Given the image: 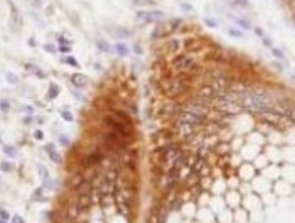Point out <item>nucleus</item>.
Segmentation results:
<instances>
[{
  "label": "nucleus",
  "mask_w": 295,
  "mask_h": 223,
  "mask_svg": "<svg viewBox=\"0 0 295 223\" xmlns=\"http://www.w3.org/2000/svg\"><path fill=\"white\" fill-rule=\"evenodd\" d=\"M161 86H163V92H164L168 97H171V99L183 94L187 90V88H189L186 81L182 79V78H178V77L166 79Z\"/></svg>",
  "instance_id": "f257e3e1"
},
{
  "label": "nucleus",
  "mask_w": 295,
  "mask_h": 223,
  "mask_svg": "<svg viewBox=\"0 0 295 223\" xmlns=\"http://www.w3.org/2000/svg\"><path fill=\"white\" fill-rule=\"evenodd\" d=\"M103 122L107 124V126H108L112 131H115V133L123 135V137H126V138L130 135V129H131V127H130V126H127L126 123H123L120 119H118L114 114L104 115Z\"/></svg>",
  "instance_id": "f03ea898"
},
{
  "label": "nucleus",
  "mask_w": 295,
  "mask_h": 223,
  "mask_svg": "<svg viewBox=\"0 0 295 223\" xmlns=\"http://www.w3.org/2000/svg\"><path fill=\"white\" fill-rule=\"evenodd\" d=\"M196 66V60L194 57L187 56V55H179L172 60V67L174 70L179 71V73H185V71H190L193 67Z\"/></svg>",
  "instance_id": "7ed1b4c3"
},
{
  "label": "nucleus",
  "mask_w": 295,
  "mask_h": 223,
  "mask_svg": "<svg viewBox=\"0 0 295 223\" xmlns=\"http://www.w3.org/2000/svg\"><path fill=\"white\" fill-rule=\"evenodd\" d=\"M164 18V12L160 10L155 11H138L137 19L142 23H150V22H159Z\"/></svg>",
  "instance_id": "20e7f679"
},
{
  "label": "nucleus",
  "mask_w": 295,
  "mask_h": 223,
  "mask_svg": "<svg viewBox=\"0 0 295 223\" xmlns=\"http://www.w3.org/2000/svg\"><path fill=\"white\" fill-rule=\"evenodd\" d=\"M181 109H182L181 104L175 103V101H170V103H166L161 107L160 112L163 115H167V116H176V115L181 112Z\"/></svg>",
  "instance_id": "39448f33"
},
{
  "label": "nucleus",
  "mask_w": 295,
  "mask_h": 223,
  "mask_svg": "<svg viewBox=\"0 0 295 223\" xmlns=\"http://www.w3.org/2000/svg\"><path fill=\"white\" fill-rule=\"evenodd\" d=\"M197 96L201 97V99L208 100V101H212L213 99H216L219 96V92L213 88L212 85H206V86H202V88L198 90V94H197Z\"/></svg>",
  "instance_id": "423d86ee"
},
{
  "label": "nucleus",
  "mask_w": 295,
  "mask_h": 223,
  "mask_svg": "<svg viewBox=\"0 0 295 223\" xmlns=\"http://www.w3.org/2000/svg\"><path fill=\"white\" fill-rule=\"evenodd\" d=\"M111 114H114L118 119H120L123 123H126L127 126H130V127H131L133 120H131V118H130V115L127 114V112H124V111H122V109H112V111H111Z\"/></svg>",
  "instance_id": "0eeeda50"
},
{
  "label": "nucleus",
  "mask_w": 295,
  "mask_h": 223,
  "mask_svg": "<svg viewBox=\"0 0 295 223\" xmlns=\"http://www.w3.org/2000/svg\"><path fill=\"white\" fill-rule=\"evenodd\" d=\"M71 82H73L75 86H78V88H83V86L88 83V77L81 73H75V74H73V77H71Z\"/></svg>",
  "instance_id": "6e6552de"
},
{
  "label": "nucleus",
  "mask_w": 295,
  "mask_h": 223,
  "mask_svg": "<svg viewBox=\"0 0 295 223\" xmlns=\"http://www.w3.org/2000/svg\"><path fill=\"white\" fill-rule=\"evenodd\" d=\"M45 150L48 152V155H49L52 161L60 163V160H62V159H60V155H59V152L56 150V148H55L53 144H47V145H45Z\"/></svg>",
  "instance_id": "1a4fd4ad"
},
{
  "label": "nucleus",
  "mask_w": 295,
  "mask_h": 223,
  "mask_svg": "<svg viewBox=\"0 0 295 223\" xmlns=\"http://www.w3.org/2000/svg\"><path fill=\"white\" fill-rule=\"evenodd\" d=\"M78 205H79V208H81V209H86V208L90 205V196H89V193L81 194V198H79Z\"/></svg>",
  "instance_id": "9d476101"
},
{
  "label": "nucleus",
  "mask_w": 295,
  "mask_h": 223,
  "mask_svg": "<svg viewBox=\"0 0 295 223\" xmlns=\"http://www.w3.org/2000/svg\"><path fill=\"white\" fill-rule=\"evenodd\" d=\"M60 93V88L57 86L55 82L49 83V92H48V97L49 99H56L57 96Z\"/></svg>",
  "instance_id": "9b49d317"
},
{
  "label": "nucleus",
  "mask_w": 295,
  "mask_h": 223,
  "mask_svg": "<svg viewBox=\"0 0 295 223\" xmlns=\"http://www.w3.org/2000/svg\"><path fill=\"white\" fill-rule=\"evenodd\" d=\"M103 159V155L101 153H92V155L88 156V159H86V164H89V166H93V164H96V163H98V161Z\"/></svg>",
  "instance_id": "f8f14e48"
},
{
  "label": "nucleus",
  "mask_w": 295,
  "mask_h": 223,
  "mask_svg": "<svg viewBox=\"0 0 295 223\" xmlns=\"http://www.w3.org/2000/svg\"><path fill=\"white\" fill-rule=\"evenodd\" d=\"M3 152H4L7 156H10V157H16V155H18L16 148L12 145H4L3 146Z\"/></svg>",
  "instance_id": "ddd939ff"
},
{
  "label": "nucleus",
  "mask_w": 295,
  "mask_h": 223,
  "mask_svg": "<svg viewBox=\"0 0 295 223\" xmlns=\"http://www.w3.org/2000/svg\"><path fill=\"white\" fill-rule=\"evenodd\" d=\"M115 48H116V52L119 53L120 56H126V55L129 53V47H127L124 42H118Z\"/></svg>",
  "instance_id": "4468645a"
},
{
  "label": "nucleus",
  "mask_w": 295,
  "mask_h": 223,
  "mask_svg": "<svg viewBox=\"0 0 295 223\" xmlns=\"http://www.w3.org/2000/svg\"><path fill=\"white\" fill-rule=\"evenodd\" d=\"M96 45H97V48H98V49H100L101 52H109V51H111V47H109V44H108L107 41H104V40H97Z\"/></svg>",
  "instance_id": "2eb2a0df"
},
{
  "label": "nucleus",
  "mask_w": 295,
  "mask_h": 223,
  "mask_svg": "<svg viewBox=\"0 0 295 223\" xmlns=\"http://www.w3.org/2000/svg\"><path fill=\"white\" fill-rule=\"evenodd\" d=\"M130 34H131V31L129 29H126V27H118L116 29V36L118 37L126 38V37H130Z\"/></svg>",
  "instance_id": "dca6fc26"
},
{
  "label": "nucleus",
  "mask_w": 295,
  "mask_h": 223,
  "mask_svg": "<svg viewBox=\"0 0 295 223\" xmlns=\"http://www.w3.org/2000/svg\"><path fill=\"white\" fill-rule=\"evenodd\" d=\"M0 111L1 112H8L10 111V101L8 100H0Z\"/></svg>",
  "instance_id": "f3484780"
},
{
  "label": "nucleus",
  "mask_w": 295,
  "mask_h": 223,
  "mask_svg": "<svg viewBox=\"0 0 295 223\" xmlns=\"http://www.w3.org/2000/svg\"><path fill=\"white\" fill-rule=\"evenodd\" d=\"M12 11H14V12H12V23H14L15 26H21V22H22L21 21V15L16 12L14 7H12Z\"/></svg>",
  "instance_id": "a211bd4d"
},
{
  "label": "nucleus",
  "mask_w": 295,
  "mask_h": 223,
  "mask_svg": "<svg viewBox=\"0 0 295 223\" xmlns=\"http://www.w3.org/2000/svg\"><path fill=\"white\" fill-rule=\"evenodd\" d=\"M228 34L230 36L235 37V38H240V37H243V33L240 30H236V29H234V27H230L228 29Z\"/></svg>",
  "instance_id": "6ab92c4d"
},
{
  "label": "nucleus",
  "mask_w": 295,
  "mask_h": 223,
  "mask_svg": "<svg viewBox=\"0 0 295 223\" xmlns=\"http://www.w3.org/2000/svg\"><path fill=\"white\" fill-rule=\"evenodd\" d=\"M64 62L67 63V64H70V66L75 67V68H79V64H78V62L75 60V57L74 56H67L66 59H64Z\"/></svg>",
  "instance_id": "aec40b11"
},
{
  "label": "nucleus",
  "mask_w": 295,
  "mask_h": 223,
  "mask_svg": "<svg viewBox=\"0 0 295 223\" xmlns=\"http://www.w3.org/2000/svg\"><path fill=\"white\" fill-rule=\"evenodd\" d=\"M5 77H7V81H8V82L14 83V85H15V83H18V79H19V78H18V75H16V74H14V73H7V75H5Z\"/></svg>",
  "instance_id": "412c9836"
},
{
  "label": "nucleus",
  "mask_w": 295,
  "mask_h": 223,
  "mask_svg": "<svg viewBox=\"0 0 295 223\" xmlns=\"http://www.w3.org/2000/svg\"><path fill=\"white\" fill-rule=\"evenodd\" d=\"M62 118L64 120H67V122H73L74 120V116H73V114L71 112H68V111H62Z\"/></svg>",
  "instance_id": "4be33fe9"
},
{
  "label": "nucleus",
  "mask_w": 295,
  "mask_h": 223,
  "mask_svg": "<svg viewBox=\"0 0 295 223\" xmlns=\"http://www.w3.org/2000/svg\"><path fill=\"white\" fill-rule=\"evenodd\" d=\"M137 5H146V4H155L153 0H131Z\"/></svg>",
  "instance_id": "5701e85b"
},
{
  "label": "nucleus",
  "mask_w": 295,
  "mask_h": 223,
  "mask_svg": "<svg viewBox=\"0 0 295 223\" xmlns=\"http://www.w3.org/2000/svg\"><path fill=\"white\" fill-rule=\"evenodd\" d=\"M272 53H273L275 57H277V59H284V53L280 51V49H277V48H272Z\"/></svg>",
  "instance_id": "b1692460"
},
{
  "label": "nucleus",
  "mask_w": 295,
  "mask_h": 223,
  "mask_svg": "<svg viewBox=\"0 0 295 223\" xmlns=\"http://www.w3.org/2000/svg\"><path fill=\"white\" fill-rule=\"evenodd\" d=\"M0 170L4 172H8L11 170V164L8 161H1V163H0Z\"/></svg>",
  "instance_id": "393cba45"
},
{
  "label": "nucleus",
  "mask_w": 295,
  "mask_h": 223,
  "mask_svg": "<svg viewBox=\"0 0 295 223\" xmlns=\"http://www.w3.org/2000/svg\"><path fill=\"white\" fill-rule=\"evenodd\" d=\"M204 22H205L208 26H211V27H216V26H217V22L215 21V19H212V18H205Z\"/></svg>",
  "instance_id": "a878e982"
},
{
  "label": "nucleus",
  "mask_w": 295,
  "mask_h": 223,
  "mask_svg": "<svg viewBox=\"0 0 295 223\" xmlns=\"http://www.w3.org/2000/svg\"><path fill=\"white\" fill-rule=\"evenodd\" d=\"M236 23H239V25L242 26L243 29H246V30H249V29H250V25H249V22L243 21V19H236Z\"/></svg>",
  "instance_id": "bb28decb"
},
{
  "label": "nucleus",
  "mask_w": 295,
  "mask_h": 223,
  "mask_svg": "<svg viewBox=\"0 0 295 223\" xmlns=\"http://www.w3.org/2000/svg\"><path fill=\"white\" fill-rule=\"evenodd\" d=\"M44 49L47 52H49V53H55V52H56V48L53 47V45H51V44H45V45H44Z\"/></svg>",
  "instance_id": "cd10ccee"
},
{
  "label": "nucleus",
  "mask_w": 295,
  "mask_h": 223,
  "mask_svg": "<svg viewBox=\"0 0 295 223\" xmlns=\"http://www.w3.org/2000/svg\"><path fill=\"white\" fill-rule=\"evenodd\" d=\"M262 42H264V45H265V47L272 48V41H270V38H268L266 36L262 37Z\"/></svg>",
  "instance_id": "c85d7f7f"
},
{
  "label": "nucleus",
  "mask_w": 295,
  "mask_h": 223,
  "mask_svg": "<svg viewBox=\"0 0 295 223\" xmlns=\"http://www.w3.org/2000/svg\"><path fill=\"white\" fill-rule=\"evenodd\" d=\"M0 218L3 219V220H7V219L10 218V213L7 212V211H4V209H0Z\"/></svg>",
  "instance_id": "c756f323"
},
{
  "label": "nucleus",
  "mask_w": 295,
  "mask_h": 223,
  "mask_svg": "<svg viewBox=\"0 0 295 223\" xmlns=\"http://www.w3.org/2000/svg\"><path fill=\"white\" fill-rule=\"evenodd\" d=\"M34 138H36V140H42V138H44V133H42L41 130H36V131H34Z\"/></svg>",
  "instance_id": "7c9ffc66"
},
{
  "label": "nucleus",
  "mask_w": 295,
  "mask_h": 223,
  "mask_svg": "<svg viewBox=\"0 0 295 223\" xmlns=\"http://www.w3.org/2000/svg\"><path fill=\"white\" fill-rule=\"evenodd\" d=\"M59 141L62 142L63 145H68V138L66 135H60V137H59Z\"/></svg>",
  "instance_id": "2f4dec72"
},
{
  "label": "nucleus",
  "mask_w": 295,
  "mask_h": 223,
  "mask_svg": "<svg viewBox=\"0 0 295 223\" xmlns=\"http://www.w3.org/2000/svg\"><path fill=\"white\" fill-rule=\"evenodd\" d=\"M170 45H171L170 49H171V51H175L176 48H178V41H176V40H172V41L170 42Z\"/></svg>",
  "instance_id": "473e14b6"
},
{
  "label": "nucleus",
  "mask_w": 295,
  "mask_h": 223,
  "mask_svg": "<svg viewBox=\"0 0 295 223\" xmlns=\"http://www.w3.org/2000/svg\"><path fill=\"white\" fill-rule=\"evenodd\" d=\"M41 194H42V189H41V187H38L36 192H34V194H33V198L36 200V198L38 197V196H41Z\"/></svg>",
  "instance_id": "72a5a7b5"
},
{
  "label": "nucleus",
  "mask_w": 295,
  "mask_h": 223,
  "mask_svg": "<svg viewBox=\"0 0 295 223\" xmlns=\"http://www.w3.org/2000/svg\"><path fill=\"white\" fill-rule=\"evenodd\" d=\"M12 223H23V219H22L21 216H18V215H15V216L12 218Z\"/></svg>",
  "instance_id": "f704fd0d"
},
{
  "label": "nucleus",
  "mask_w": 295,
  "mask_h": 223,
  "mask_svg": "<svg viewBox=\"0 0 295 223\" xmlns=\"http://www.w3.org/2000/svg\"><path fill=\"white\" fill-rule=\"evenodd\" d=\"M59 51H60V52H63V53H64V52H70V51H71V48H70V47H67V45H62V47L59 48Z\"/></svg>",
  "instance_id": "c9c22d12"
},
{
  "label": "nucleus",
  "mask_w": 295,
  "mask_h": 223,
  "mask_svg": "<svg viewBox=\"0 0 295 223\" xmlns=\"http://www.w3.org/2000/svg\"><path fill=\"white\" fill-rule=\"evenodd\" d=\"M254 31L257 33V36H258V37H261V38L264 37V33H262V30H261L260 27H255V29H254Z\"/></svg>",
  "instance_id": "e433bc0d"
},
{
  "label": "nucleus",
  "mask_w": 295,
  "mask_h": 223,
  "mask_svg": "<svg viewBox=\"0 0 295 223\" xmlns=\"http://www.w3.org/2000/svg\"><path fill=\"white\" fill-rule=\"evenodd\" d=\"M23 122H25L26 124H30L31 122H33V119H31L30 116H27V118H25V119H23Z\"/></svg>",
  "instance_id": "4c0bfd02"
},
{
  "label": "nucleus",
  "mask_w": 295,
  "mask_h": 223,
  "mask_svg": "<svg viewBox=\"0 0 295 223\" xmlns=\"http://www.w3.org/2000/svg\"><path fill=\"white\" fill-rule=\"evenodd\" d=\"M134 51L137 52V53H138V55H141V53H142V49H141L140 47H138V45H135L134 47Z\"/></svg>",
  "instance_id": "58836bf2"
},
{
  "label": "nucleus",
  "mask_w": 295,
  "mask_h": 223,
  "mask_svg": "<svg viewBox=\"0 0 295 223\" xmlns=\"http://www.w3.org/2000/svg\"><path fill=\"white\" fill-rule=\"evenodd\" d=\"M182 8H186V10H190L191 7H190V5H185V4H182Z\"/></svg>",
  "instance_id": "ea45409f"
},
{
  "label": "nucleus",
  "mask_w": 295,
  "mask_h": 223,
  "mask_svg": "<svg viewBox=\"0 0 295 223\" xmlns=\"http://www.w3.org/2000/svg\"><path fill=\"white\" fill-rule=\"evenodd\" d=\"M0 223H5L4 220H3V219H0Z\"/></svg>",
  "instance_id": "a19ab883"
}]
</instances>
